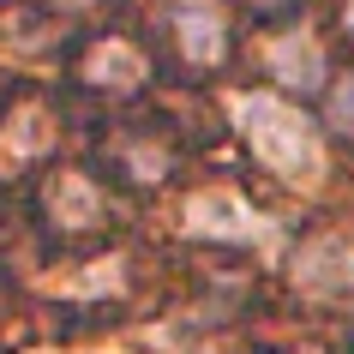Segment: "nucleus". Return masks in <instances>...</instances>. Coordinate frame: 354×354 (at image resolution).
Returning <instances> with one entry per match:
<instances>
[{"instance_id":"5","label":"nucleus","mask_w":354,"mask_h":354,"mask_svg":"<svg viewBox=\"0 0 354 354\" xmlns=\"http://www.w3.org/2000/svg\"><path fill=\"white\" fill-rule=\"evenodd\" d=\"M156 66L174 78H216L234 66V24L223 0H162L156 12Z\"/></svg>"},{"instance_id":"10","label":"nucleus","mask_w":354,"mask_h":354,"mask_svg":"<svg viewBox=\"0 0 354 354\" xmlns=\"http://www.w3.org/2000/svg\"><path fill=\"white\" fill-rule=\"evenodd\" d=\"M318 120H324L330 138L354 145V66L336 73V78H324V91H318Z\"/></svg>"},{"instance_id":"12","label":"nucleus","mask_w":354,"mask_h":354,"mask_svg":"<svg viewBox=\"0 0 354 354\" xmlns=\"http://www.w3.org/2000/svg\"><path fill=\"white\" fill-rule=\"evenodd\" d=\"M48 6H55V12H66V19H84V12H96L102 0H48Z\"/></svg>"},{"instance_id":"3","label":"nucleus","mask_w":354,"mask_h":354,"mask_svg":"<svg viewBox=\"0 0 354 354\" xmlns=\"http://www.w3.org/2000/svg\"><path fill=\"white\" fill-rule=\"evenodd\" d=\"M234 114V132H241L246 156L264 168V174H277L288 187H313L318 174H324V120H318L300 96H282L270 84L259 91H241L228 102Z\"/></svg>"},{"instance_id":"7","label":"nucleus","mask_w":354,"mask_h":354,"mask_svg":"<svg viewBox=\"0 0 354 354\" xmlns=\"http://www.w3.org/2000/svg\"><path fill=\"white\" fill-rule=\"evenodd\" d=\"M187 234L205 246H223V252H234V246H252V234H264V216L252 210V198L234 187H198L187 198Z\"/></svg>"},{"instance_id":"11","label":"nucleus","mask_w":354,"mask_h":354,"mask_svg":"<svg viewBox=\"0 0 354 354\" xmlns=\"http://www.w3.org/2000/svg\"><path fill=\"white\" fill-rule=\"evenodd\" d=\"M234 6H241L252 24H277V19H300V12H306V0H234Z\"/></svg>"},{"instance_id":"1","label":"nucleus","mask_w":354,"mask_h":354,"mask_svg":"<svg viewBox=\"0 0 354 354\" xmlns=\"http://www.w3.org/2000/svg\"><path fill=\"white\" fill-rule=\"evenodd\" d=\"M84 156H91L102 174L114 180V192L127 205H145L156 192H168L180 180V168L192 156V138L180 132V120L156 102H132V109H109L91 120V138H84Z\"/></svg>"},{"instance_id":"2","label":"nucleus","mask_w":354,"mask_h":354,"mask_svg":"<svg viewBox=\"0 0 354 354\" xmlns=\"http://www.w3.org/2000/svg\"><path fill=\"white\" fill-rule=\"evenodd\" d=\"M30 223L66 259H91V252L120 241L127 198L114 192V180L91 156H55L37 174V187H30Z\"/></svg>"},{"instance_id":"6","label":"nucleus","mask_w":354,"mask_h":354,"mask_svg":"<svg viewBox=\"0 0 354 354\" xmlns=\"http://www.w3.org/2000/svg\"><path fill=\"white\" fill-rule=\"evenodd\" d=\"M66 96L60 91H12L0 96V180H24L30 168L60 156Z\"/></svg>"},{"instance_id":"13","label":"nucleus","mask_w":354,"mask_h":354,"mask_svg":"<svg viewBox=\"0 0 354 354\" xmlns=\"http://www.w3.org/2000/svg\"><path fill=\"white\" fill-rule=\"evenodd\" d=\"M336 30H342V42L354 48V0H342V6H336Z\"/></svg>"},{"instance_id":"9","label":"nucleus","mask_w":354,"mask_h":354,"mask_svg":"<svg viewBox=\"0 0 354 354\" xmlns=\"http://www.w3.org/2000/svg\"><path fill=\"white\" fill-rule=\"evenodd\" d=\"M295 282L313 300H354V241L348 234H318L295 252Z\"/></svg>"},{"instance_id":"8","label":"nucleus","mask_w":354,"mask_h":354,"mask_svg":"<svg viewBox=\"0 0 354 354\" xmlns=\"http://www.w3.org/2000/svg\"><path fill=\"white\" fill-rule=\"evenodd\" d=\"M259 66H264V78H270V91L300 96V102H313V96L324 91V78H330V66H324V55H318V42L300 37V30H277V37L264 42Z\"/></svg>"},{"instance_id":"4","label":"nucleus","mask_w":354,"mask_h":354,"mask_svg":"<svg viewBox=\"0 0 354 354\" xmlns=\"http://www.w3.org/2000/svg\"><path fill=\"white\" fill-rule=\"evenodd\" d=\"M156 84H162L156 48L138 42V37H127V30H96V37L73 42V48L60 55V96L91 102L96 114L132 109V102L156 96Z\"/></svg>"}]
</instances>
